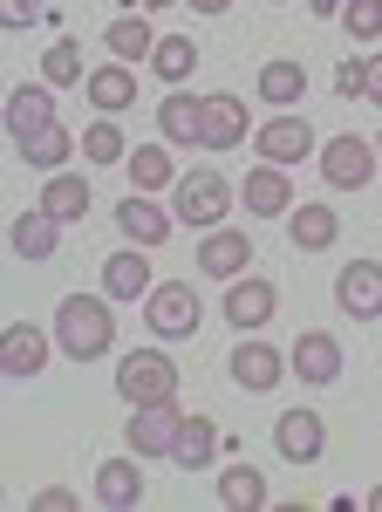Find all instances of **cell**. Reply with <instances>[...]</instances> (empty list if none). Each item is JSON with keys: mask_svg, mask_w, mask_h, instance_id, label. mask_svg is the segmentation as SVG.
<instances>
[{"mask_svg": "<svg viewBox=\"0 0 382 512\" xmlns=\"http://www.w3.org/2000/svg\"><path fill=\"white\" fill-rule=\"evenodd\" d=\"M55 349L69 362H96V355L116 349V308L110 294H69L55 308Z\"/></svg>", "mask_w": 382, "mask_h": 512, "instance_id": "1", "label": "cell"}, {"mask_svg": "<svg viewBox=\"0 0 382 512\" xmlns=\"http://www.w3.org/2000/svg\"><path fill=\"white\" fill-rule=\"evenodd\" d=\"M239 205L232 185L212 171V164H198V171H178L171 178V219L191 226V233H212V226H226V212Z\"/></svg>", "mask_w": 382, "mask_h": 512, "instance_id": "2", "label": "cell"}, {"mask_svg": "<svg viewBox=\"0 0 382 512\" xmlns=\"http://www.w3.org/2000/svg\"><path fill=\"white\" fill-rule=\"evenodd\" d=\"M144 321H151L157 342H191L198 321H205V301L191 294V280H151V294H144Z\"/></svg>", "mask_w": 382, "mask_h": 512, "instance_id": "3", "label": "cell"}, {"mask_svg": "<svg viewBox=\"0 0 382 512\" xmlns=\"http://www.w3.org/2000/svg\"><path fill=\"white\" fill-rule=\"evenodd\" d=\"M116 396L123 403H164V396H178V362L164 349H130L116 362Z\"/></svg>", "mask_w": 382, "mask_h": 512, "instance_id": "4", "label": "cell"}, {"mask_svg": "<svg viewBox=\"0 0 382 512\" xmlns=\"http://www.w3.org/2000/svg\"><path fill=\"white\" fill-rule=\"evenodd\" d=\"M376 137H355V130H342V137H321V178L335 185V192H362L369 178H376Z\"/></svg>", "mask_w": 382, "mask_h": 512, "instance_id": "5", "label": "cell"}, {"mask_svg": "<svg viewBox=\"0 0 382 512\" xmlns=\"http://www.w3.org/2000/svg\"><path fill=\"white\" fill-rule=\"evenodd\" d=\"M178 424H185V410H178V396H164V403H130V451L137 458H171V444H178Z\"/></svg>", "mask_w": 382, "mask_h": 512, "instance_id": "6", "label": "cell"}, {"mask_svg": "<svg viewBox=\"0 0 382 512\" xmlns=\"http://www.w3.org/2000/svg\"><path fill=\"white\" fill-rule=\"evenodd\" d=\"M226 376L246 396H267V390H280V383H287V355L267 349L260 335H239V349L226 355Z\"/></svg>", "mask_w": 382, "mask_h": 512, "instance_id": "7", "label": "cell"}, {"mask_svg": "<svg viewBox=\"0 0 382 512\" xmlns=\"http://www.w3.org/2000/svg\"><path fill=\"white\" fill-rule=\"evenodd\" d=\"M314 144H321V137H314V123L294 117V110H280V117H267L260 130H253V151H260L267 164H280V171H287V164H301Z\"/></svg>", "mask_w": 382, "mask_h": 512, "instance_id": "8", "label": "cell"}, {"mask_svg": "<svg viewBox=\"0 0 382 512\" xmlns=\"http://www.w3.org/2000/svg\"><path fill=\"white\" fill-rule=\"evenodd\" d=\"M335 308L348 321H376L382 315V260H348L335 274Z\"/></svg>", "mask_w": 382, "mask_h": 512, "instance_id": "9", "label": "cell"}, {"mask_svg": "<svg viewBox=\"0 0 382 512\" xmlns=\"http://www.w3.org/2000/svg\"><path fill=\"white\" fill-rule=\"evenodd\" d=\"M273 308H280V287H273V280H260V274H239V280H226V321L239 328V335L267 328V321H273Z\"/></svg>", "mask_w": 382, "mask_h": 512, "instance_id": "10", "label": "cell"}, {"mask_svg": "<svg viewBox=\"0 0 382 512\" xmlns=\"http://www.w3.org/2000/svg\"><path fill=\"white\" fill-rule=\"evenodd\" d=\"M287 376H301V383H335V376H342V342H335L328 328H301L294 349H287Z\"/></svg>", "mask_w": 382, "mask_h": 512, "instance_id": "11", "label": "cell"}, {"mask_svg": "<svg viewBox=\"0 0 382 512\" xmlns=\"http://www.w3.org/2000/svg\"><path fill=\"white\" fill-rule=\"evenodd\" d=\"M273 451H280L287 465H314V458L328 451V424H321L314 410H280V417H273Z\"/></svg>", "mask_w": 382, "mask_h": 512, "instance_id": "12", "label": "cell"}, {"mask_svg": "<svg viewBox=\"0 0 382 512\" xmlns=\"http://www.w3.org/2000/svg\"><path fill=\"white\" fill-rule=\"evenodd\" d=\"M48 369V335H41L35 321H7L0 328V376H41Z\"/></svg>", "mask_w": 382, "mask_h": 512, "instance_id": "13", "label": "cell"}, {"mask_svg": "<svg viewBox=\"0 0 382 512\" xmlns=\"http://www.w3.org/2000/svg\"><path fill=\"white\" fill-rule=\"evenodd\" d=\"M287 239H294V253H328V246L342 239V219H335V205H321V198H301V205H287Z\"/></svg>", "mask_w": 382, "mask_h": 512, "instance_id": "14", "label": "cell"}, {"mask_svg": "<svg viewBox=\"0 0 382 512\" xmlns=\"http://www.w3.org/2000/svg\"><path fill=\"white\" fill-rule=\"evenodd\" d=\"M171 226H178V219H171L151 192H130L123 205H116V233L130 239V246H164V239H171Z\"/></svg>", "mask_w": 382, "mask_h": 512, "instance_id": "15", "label": "cell"}, {"mask_svg": "<svg viewBox=\"0 0 382 512\" xmlns=\"http://www.w3.org/2000/svg\"><path fill=\"white\" fill-rule=\"evenodd\" d=\"M246 267H253V239L239 233V226H212V233H205V246H198V274L239 280Z\"/></svg>", "mask_w": 382, "mask_h": 512, "instance_id": "16", "label": "cell"}, {"mask_svg": "<svg viewBox=\"0 0 382 512\" xmlns=\"http://www.w3.org/2000/svg\"><path fill=\"white\" fill-rule=\"evenodd\" d=\"M48 123H55V89H7V117H0V130H7L14 144L41 137Z\"/></svg>", "mask_w": 382, "mask_h": 512, "instance_id": "17", "label": "cell"}, {"mask_svg": "<svg viewBox=\"0 0 382 512\" xmlns=\"http://www.w3.org/2000/svg\"><path fill=\"white\" fill-rule=\"evenodd\" d=\"M239 198H246V212H253V219H287V205H294V185H287V171H280V164L260 158V171H246Z\"/></svg>", "mask_w": 382, "mask_h": 512, "instance_id": "18", "label": "cell"}, {"mask_svg": "<svg viewBox=\"0 0 382 512\" xmlns=\"http://www.w3.org/2000/svg\"><path fill=\"white\" fill-rule=\"evenodd\" d=\"M198 144H205V151H239V144H246V103H239V96H205Z\"/></svg>", "mask_w": 382, "mask_h": 512, "instance_id": "19", "label": "cell"}, {"mask_svg": "<svg viewBox=\"0 0 382 512\" xmlns=\"http://www.w3.org/2000/svg\"><path fill=\"white\" fill-rule=\"evenodd\" d=\"M212 458H219V424L198 417V410H185L178 444H171V465H178V472H212Z\"/></svg>", "mask_w": 382, "mask_h": 512, "instance_id": "20", "label": "cell"}, {"mask_svg": "<svg viewBox=\"0 0 382 512\" xmlns=\"http://www.w3.org/2000/svg\"><path fill=\"white\" fill-rule=\"evenodd\" d=\"M96 506H110V512L144 506V472H137V458H103V465H96Z\"/></svg>", "mask_w": 382, "mask_h": 512, "instance_id": "21", "label": "cell"}, {"mask_svg": "<svg viewBox=\"0 0 382 512\" xmlns=\"http://www.w3.org/2000/svg\"><path fill=\"white\" fill-rule=\"evenodd\" d=\"M103 294H110V301H144V294H151V246H144V253H137V246H130V253H110V260H103Z\"/></svg>", "mask_w": 382, "mask_h": 512, "instance_id": "22", "label": "cell"}, {"mask_svg": "<svg viewBox=\"0 0 382 512\" xmlns=\"http://www.w3.org/2000/svg\"><path fill=\"white\" fill-rule=\"evenodd\" d=\"M198 123H205V96H191L185 82L157 103V137L164 144H198Z\"/></svg>", "mask_w": 382, "mask_h": 512, "instance_id": "23", "label": "cell"}, {"mask_svg": "<svg viewBox=\"0 0 382 512\" xmlns=\"http://www.w3.org/2000/svg\"><path fill=\"white\" fill-rule=\"evenodd\" d=\"M82 96H89L103 117L130 110V103H137V76H130V62H103V69H89V76H82Z\"/></svg>", "mask_w": 382, "mask_h": 512, "instance_id": "24", "label": "cell"}, {"mask_svg": "<svg viewBox=\"0 0 382 512\" xmlns=\"http://www.w3.org/2000/svg\"><path fill=\"white\" fill-rule=\"evenodd\" d=\"M41 212L48 219H62V226H76V219H89V185H82V171H48V185H41Z\"/></svg>", "mask_w": 382, "mask_h": 512, "instance_id": "25", "label": "cell"}, {"mask_svg": "<svg viewBox=\"0 0 382 512\" xmlns=\"http://www.w3.org/2000/svg\"><path fill=\"white\" fill-rule=\"evenodd\" d=\"M123 171H130V192H171V178H178V164H171V144H137V151H123Z\"/></svg>", "mask_w": 382, "mask_h": 512, "instance_id": "26", "label": "cell"}, {"mask_svg": "<svg viewBox=\"0 0 382 512\" xmlns=\"http://www.w3.org/2000/svg\"><path fill=\"white\" fill-rule=\"evenodd\" d=\"M260 96H267L273 110H294L307 96V62H294V55H273L267 69H260V82H253Z\"/></svg>", "mask_w": 382, "mask_h": 512, "instance_id": "27", "label": "cell"}, {"mask_svg": "<svg viewBox=\"0 0 382 512\" xmlns=\"http://www.w3.org/2000/svg\"><path fill=\"white\" fill-rule=\"evenodd\" d=\"M191 69H198V41H191V35H157L151 41V76L164 82V89L191 82Z\"/></svg>", "mask_w": 382, "mask_h": 512, "instance_id": "28", "label": "cell"}, {"mask_svg": "<svg viewBox=\"0 0 382 512\" xmlns=\"http://www.w3.org/2000/svg\"><path fill=\"white\" fill-rule=\"evenodd\" d=\"M55 246H62V219H48L41 205H28L14 219V253L21 260H55Z\"/></svg>", "mask_w": 382, "mask_h": 512, "instance_id": "29", "label": "cell"}, {"mask_svg": "<svg viewBox=\"0 0 382 512\" xmlns=\"http://www.w3.org/2000/svg\"><path fill=\"white\" fill-rule=\"evenodd\" d=\"M219 506H232V512H260V506H267V472H260L253 458H239L232 472H219Z\"/></svg>", "mask_w": 382, "mask_h": 512, "instance_id": "30", "label": "cell"}, {"mask_svg": "<svg viewBox=\"0 0 382 512\" xmlns=\"http://www.w3.org/2000/svg\"><path fill=\"white\" fill-rule=\"evenodd\" d=\"M103 41H110V55L116 62H151V41H157V28L130 7V14H116L110 28H103Z\"/></svg>", "mask_w": 382, "mask_h": 512, "instance_id": "31", "label": "cell"}, {"mask_svg": "<svg viewBox=\"0 0 382 512\" xmlns=\"http://www.w3.org/2000/svg\"><path fill=\"white\" fill-rule=\"evenodd\" d=\"M76 144H82V137H69L62 123H48L41 137H28V144H14V151H21V164H35V171H62Z\"/></svg>", "mask_w": 382, "mask_h": 512, "instance_id": "32", "label": "cell"}, {"mask_svg": "<svg viewBox=\"0 0 382 512\" xmlns=\"http://www.w3.org/2000/svg\"><path fill=\"white\" fill-rule=\"evenodd\" d=\"M82 76H89V69H82V41L62 35L41 55V82H48V89H82Z\"/></svg>", "mask_w": 382, "mask_h": 512, "instance_id": "33", "label": "cell"}, {"mask_svg": "<svg viewBox=\"0 0 382 512\" xmlns=\"http://www.w3.org/2000/svg\"><path fill=\"white\" fill-rule=\"evenodd\" d=\"M123 151H130V144H123V130H116L110 117L82 130V158H89V164H123Z\"/></svg>", "mask_w": 382, "mask_h": 512, "instance_id": "34", "label": "cell"}, {"mask_svg": "<svg viewBox=\"0 0 382 512\" xmlns=\"http://www.w3.org/2000/svg\"><path fill=\"white\" fill-rule=\"evenodd\" d=\"M335 21H342V35L376 41L382 35V0H342V7H335Z\"/></svg>", "mask_w": 382, "mask_h": 512, "instance_id": "35", "label": "cell"}, {"mask_svg": "<svg viewBox=\"0 0 382 512\" xmlns=\"http://www.w3.org/2000/svg\"><path fill=\"white\" fill-rule=\"evenodd\" d=\"M48 14V0H0V28H35Z\"/></svg>", "mask_w": 382, "mask_h": 512, "instance_id": "36", "label": "cell"}, {"mask_svg": "<svg viewBox=\"0 0 382 512\" xmlns=\"http://www.w3.org/2000/svg\"><path fill=\"white\" fill-rule=\"evenodd\" d=\"M362 82H369L362 55H342V62H335V96H348V103H355V96H362Z\"/></svg>", "mask_w": 382, "mask_h": 512, "instance_id": "37", "label": "cell"}, {"mask_svg": "<svg viewBox=\"0 0 382 512\" xmlns=\"http://www.w3.org/2000/svg\"><path fill=\"white\" fill-rule=\"evenodd\" d=\"M362 69H369V82H362V96H369V103H382V55H362Z\"/></svg>", "mask_w": 382, "mask_h": 512, "instance_id": "38", "label": "cell"}, {"mask_svg": "<svg viewBox=\"0 0 382 512\" xmlns=\"http://www.w3.org/2000/svg\"><path fill=\"white\" fill-rule=\"evenodd\" d=\"M35 506H41V512H69V506H76V492H62V485H48V492H41Z\"/></svg>", "mask_w": 382, "mask_h": 512, "instance_id": "39", "label": "cell"}, {"mask_svg": "<svg viewBox=\"0 0 382 512\" xmlns=\"http://www.w3.org/2000/svg\"><path fill=\"white\" fill-rule=\"evenodd\" d=\"M185 7H191V14H226L232 0H185Z\"/></svg>", "mask_w": 382, "mask_h": 512, "instance_id": "40", "label": "cell"}, {"mask_svg": "<svg viewBox=\"0 0 382 512\" xmlns=\"http://www.w3.org/2000/svg\"><path fill=\"white\" fill-rule=\"evenodd\" d=\"M307 7H314L321 21H335V7H342V0H307Z\"/></svg>", "mask_w": 382, "mask_h": 512, "instance_id": "41", "label": "cell"}, {"mask_svg": "<svg viewBox=\"0 0 382 512\" xmlns=\"http://www.w3.org/2000/svg\"><path fill=\"white\" fill-rule=\"evenodd\" d=\"M130 7H171V0H130Z\"/></svg>", "mask_w": 382, "mask_h": 512, "instance_id": "42", "label": "cell"}, {"mask_svg": "<svg viewBox=\"0 0 382 512\" xmlns=\"http://www.w3.org/2000/svg\"><path fill=\"white\" fill-rule=\"evenodd\" d=\"M369 506H376V512H382V485H376V492H369Z\"/></svg>", "mask_w": 382, "mask_h": 512, "instance_id": "43", "label": "cell"}, {"mask_svg": "<svg viewBox=\"0 0 382 512\" xmlns=\"http://www.w3.org/2000/svg\"><path fill=\"white\" fill-rule=\"evenodd\" d=\"M0 117H7V89H0Z\"/></svg>", "mask_w": 382, "mask_h": 512, "instance_id": "44", "label": "cell"}, {"mask_svg": "<svg viewBox=\"0 0 382 512\" xmlns=\"http://www.w3.org/2000/svg\"><path fill=\"white\" fill-rule=\"evenodd\" d=\"M376 158H382V137H376Z\"/></svg>", "mask_w": 382, "mask_h": 512, "instance_id": "45", "label": "cell"}, {"mask_svg": "<svg viewBox=\"0 0 382 512\" xmlns=\"http://www.w3.org/2000/svg\"><path fill=\"white\" fill-rule=\"evenodd\" d=\"M0 499H7V492H0Z\"/></svg>", "mask_w": 382, "mask_h": 512, "instance_id": "46", "label": "cell"}, {"mask_svg": "<svg viewBox=\"0 0 382 512\" xmlns=\"http://www.w3.org/2000/svg\"><path fill=\"white\" fill-rule=\"evenodd\" d=\"M0 383H7V376H0Z\"/></svg>", "mask_w": 382, "mask_h": 512, "instance_id": "47", "label": "cell"}]
</instances>
